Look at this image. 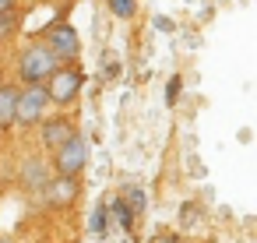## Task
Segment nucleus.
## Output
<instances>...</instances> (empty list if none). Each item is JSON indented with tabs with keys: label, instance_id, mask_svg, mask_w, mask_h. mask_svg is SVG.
<instances>
[{
	"label": "nucleus",
	"instance_id": "f257e3e1",
	"mask_svg": "<svg viewBox=\"0 0 257 243\" xmlns=\"http://www.w3.org/2000/svg\"><path fill=\"white\" fill-rule=\"evenodd\" d=\"M60 67V60L46 50L43 39H32L22 53H18V81L22 85H46V78Z\"/></svg>",
	"mask_w": 257,
	"mask_h": 243
},
{
	"label": "nucleus",
	"instance_id": "f3484780",
	"mask_svg": "<svg viewBox=\"0 0 257 243\" xmlns=\"http://www.w3.org/2000/svg\"><path fill=\"white\" fill-rule=\"evenodd\" d=\"M0 243H11V239H8V236H0Z\"/></svg>",
	"mask_w": 257,
	"mask_h": 243
},
{
	"label": "nucleus",
	"instance_id": "9b49d317",
	"mask_svg": "<svg viewBox=\"0 0 257 243\" xmlns=\"http://www.w3.org/2000/svg\"><path fill=\"white\" fill-rule=\"evenodd\" d=\"M109 11L116 15V18H134L138 15V0H109Z\"/></svg>",
	"mask_w": 257,
	"mask_h": 243
},
{
	"label": "nucleus",
	"instance_id": "f03ea898",
	"mask_svg": "<svg viewBox=\"0 0 257 243\" xmlns=\"http://www.w3.org/2000/svg\"><path fill=\"white\" fill-rule=\"evenodd\" d=\"M81 85H85V71L78 64H60L50 78H46V99L50 106H71L78 95H81Z\"/></svg>",
	"mask_w": 257,
	"mask_h": 243
},
{
	"label": "nucleus",
	"instance_id": "f8f14e48",
	"mask_svg": "<svg viewBox=\"0 0 257 243\" xmlns=\"http://www.w3.org/2000/svg\"><path fill=\"white\" fill-rule=\"evenodd\" d=\"M109 211H113V222H120L123 229H131V211H127V204H123V197H116V201H109Z\"/></svg>",
	"mask_w": 257,
	"mask_h": 243
},
{
	"label": "nucleus",
	"instance_id": "dca6fc26",
	"mask_svg": "<svg viewBox=\"0 0 257 243\" xmlns=\"http://www.w3.org/2000/svg\"><path fill=\"white\" fill-rule=\"evenodd\" d=\"M4 11H18V0H0V15Z\"/></svg>",
	"mask_w": 257,
	"mask_h": 243
},
{
	"label": "nucleus",
	"instance_id": "6ab92c4d",
	"mask_svg": "<svg viewBox=\"0 0 257 243\" xmlns=\"http://www.w3.org/2000/svg\"><path fill=\"white\" fill-rule=\"evenodd\" d=\"M0 78H4V74H0Z\"/></svg>",
	"mask_w": 257,
	"mask_h": 243
},
{
	"label": "nucleus",
	"instance_id": "2eb2a0df",
	"mask_svg": "<svg viewBox=\"0 0 257 243\" xmlns=\"http://www.w3.org/2000/svg\"><path fill=\"white\" fill-rule=\"evenodd\" d=\"M131 204H134V211H131V215H138V211L145 208V194H141L138 187H131Z\"/></svg>",
	"mask_w": 257,
	"mask_h": 243
},
{
	"label": "nucleus",
	"instance_id": "39448f33",
	"mask_svg": "<svg viewBox=\"0 0 257 243\" xmlns=\"http://www.w3.org/2000/svg\"><path fill=\"white\" fill-rule=\"evenodd\" d=\"M85 166H88V141H85L81 134H74L71 141H64V145L53 152V159H50L53 176H78Z\"/></svg>",
	"mask_w": 257,
	"mask_h": 243
},
{
	"label": "nucleus",
	"instance_id": "4468645a",
	"mask_svg": "<svg viewBox=\"0 0 257 243\" xmlns=\"http://www.w3.org/2000/svg\"><path fill=\"white\" fill-rule=\"evenodd\" d=\"M176 95H180V78L173 74V78H169V85H166V102L173 106V102H176Z\"/></svg>",
	"mask_w": 257,
	"mask_h": 243
},
{
	"label": "nucleus",
	"instance_id": "1a4fd4ad",
	"mask_svg": "<svg viewBox=\"0 0 257 243\" xmlns=\"http://www.w3.org/2000/svg\"><path fill=\"white\" fill-rule=\"evenodd\" d=\"M15 102H18V88L0 81V134L15 127Z\"/></svg>",
	"mask_w": 257,
	"mask_h": 243
},
{
	"label": "nucleus",
	"instance_id": "a211bd4d",
	"mask_svg": "<svg viewBox=\"0 0 257 243\" xmlns=\"http://www.w3.org/2000/svg\"><path fill=\"white\" fill-rule=\"evenodd\" d=\"M0 50H4V39H0Z\"/></svg>",
	"mask_w": 257,
	"mask_h": 243
},
{
	"label": "nucleus",
	"instance_id": "9d476101",
	"mask_svg": "<svg viewBox=\"0 0 257 243\" xmlns=\"http://www.w3.org/2000/svg\"><path fill=\"white\" fill-rule=\"evenodd\" d=\"M18 29H22V15L18 11H4V15H0V39L15 36Z\"/></svg>",
	"mask_w": 257,
	"mask_h": 243
},
{
	"label": "nucleus",
	"instance_id": "ddd939ff",
	"mask_svg": "<svg viewBox=\"0 0 257 243\" xmlns=\"http://www.w3.org/2000/svg\"><path fill=\"white\" fill-rule=\"evenodd\" d=\"M102 229H106V204H99L92 215V232H102Z\"/></svg>",
	"mask_w": 257,
	"mask_h": 243
},
{
	"label": "nucleus",
	"instance_id": "6e6552de",
	"mask_svg": "<svg viewBox=\"0 0 257 243\" xmlns=\"http://www.w3.org/2000/svg\"><path fill=\"white\" fill-rule=\"evenodd\" d=\"M50 176H53V169H50V162H46V159L29 155V159L22 162V187H25V190L43 194V187L50 183Z\"/></svg>",
	"mask_w": 257,
	"mask_h": 243
},
{
	"label": "nucleus",
	"instance_id": "423d86ee",
	"mask_svg": "<svg viewBox=\"0 0 257 243\" xmlns=\"http://www.w3.org/2000/svg\"><path fill=\"white\" fill-rule=\"evenodd\" d=\"M78 134V127L67 120V116H43L39 120V138L46 145V152H57L64 141H71Z\"/></svg>",
	"mask_w": 257,
	"mask_h": 243
},
{
	"label": "nucleus",
	"instance_id": "0eeeda50",
	"mask_svg": "<svg viewBox=\"0 0 257 243\" xmlns=\"http://www.w3.org/2000/svg\"><path fill=\"white\" fill-rule=\"evenodd\" d=\"M78 176H50V183L43 187V197L53 204V208H67L78 201Z\"/></svg>",
	"mask_w": 257,
	"mask_h": 243
},
{
	"label": "nucleus",
	"instance_id": "20e7f679",
	"mask_svg": "<svg viewBox=\"0 0 257 243\" xmlns=\"http://www.w3.org/2000/svg\"><path fill=\"white\" fill-rule=\"evenodd\" d=\"M46 109H50V99H46L43 85H22L18 88V102H15V124L18 127H39Z\"/></svg>",
	"mask_w": 257,
	"mask_h": 243
},
{
	"label": "nucleus",
	"instance_id": "7ed1b4c3",
	"mask_svg": "<svg viewBox=\"0 0 257 243\" xmlns=\"http://www.w3.org/2000/svg\"><path fill=\"white\" fill-rule=\"evenodd\" d=\"M43 43H46V50H50L60 64H74V60L81 57V36H78V29H74L71 22L50 25L46 36H43Z\"/></svg>",
	"mask_w": 257,
	"mask_h": 243
}]
</instances>
